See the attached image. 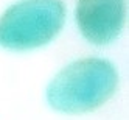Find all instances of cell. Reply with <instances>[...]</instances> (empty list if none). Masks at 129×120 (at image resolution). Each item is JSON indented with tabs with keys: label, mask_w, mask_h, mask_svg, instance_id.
Masks as SVG:
<instances>
[{
	"label": "cell",
	"mask_w": 129,
	"mask_h": 120,
	"mask_svg": "<svg viewBox=\"0 0 129 120\" xmlns=\"http://www.w3.org/2000/svg\"><path fill=\"white\" fill-rule=\"evenodd\" d=\"M66 22L62 0H20L0 16V47L36 50L50 44Z\"/></svg>",
	"instance_id": "obj_2"
},
{
	"label": "cell",
	"mask_w": 129,
	"mask_h": 120,
	"mask_svg": "<svg viewBox=\"0 0 129 120\" xmlns=\"http://www.w3.org/2000/svg\"><path fill=\"white\" fill-rule=\"evenodd\" d=\"M75 17L81 34L89 42L110 44L124 27V0H78Z\"/></svg>",
	"instance_id": "obj_3"
},
{
	"label": "cell",
	"mask_w": 129,
	"mask_h": 120,
	"mask_svg": "<svg viewBox=\"0 0 129 120\" xmlns=\"http://www.w3.org/2000/svg\"><path fill=\"white\" fill-rule=\"evenodd\" d=\"M118 72L110 61L84 58L70 62L47 86V103L62 114L90 112L114 95Z\"/></svg>",
	"instance_id": "obj_1"
}]
</instances>
